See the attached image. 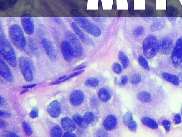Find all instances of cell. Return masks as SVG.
Segmentation results:
<instances>
[{
	"instance_id": "cell-1",
	"label": "cell",
	"mask_w": 182,
	"mask_h": 137,
	"mask_svg": "<svg viewBox=\"0 0 182 137\" xmlns=\"http://www.w3.org/2000/svg\"><path fill=\"white\" fill-rule=\"evenodd\" d=\"M0 52L1 55L11 67L17 66L16 55L11 43L4 35L0 37Z\"/></svg>"
},
{
	"instance_id": "cell-2",
	"label": "cell",
	"mask_w": 182,
	"mask_h": 137,
	"mask_svg": "<svg viewBox=\"0 0 182 137\" xmlns=\"http://www.w3.org/2000/svg\"><path fill=\"white\" fill-rule=\"evenodd\" d=\"M8 34L13 44L19 49L25 50L26 40L21 27L17 24L11 25L8 29Z\"/></svg>"
},
{
	"instance_id": "cell-3",
	"label": "cell",
	"mask_w": 182,
	"mask_h": 137,
	"mask_svg": "<svg viewBox=\"0 0 182 137\" xmlns=\"http://www.w3.org/2000/svg\"><path fill=\"white\" fill-rule=\"evenodd\" d=\"M158 41L153 35H149L144 40L143 51L144 55L148 59H151L155 56L158 50Z\"/></svg>"
},
{
	"instance_id": "cell-4",
	"label": "cell",
	"mask_w": 182,
	"mask_h": 137,
	"mask_svg": "<svg viewBox=\"0 0 182 137\" xmlns=\"http://www.w3.org/2000/svg\"><path fill=\"white\" fill-rule=\"evenodd\" d=\"M73 19L85 31L92 36L98 37L101 34V30L96 25L83 17H73Z\"/></svg>"
},
{
	"instance_id": "cell-5",
	"label": "cell",
	"mask_w": 182,
	"mask_h": 137,
	"mask_svg": "<svg viewBox=\"0 0 182 137\" xmlns=\"http://www.w3.org/2000/svg\"><path fill=\"white\" fill-rule=\"evenodd\" d=\"M65 37L72 47L74 50V57H81L82 55V47L77 37L72 32L69 30L66 32Z\"/></svg>"
},
{
	"instance_id": "cell-6",
	"label": "cell",
	"mask_w": 182,
	"mask_h": 137,
	"mask_svg": "<svg viewBox=\"0 0 182 137\" xmlns=\"http://www.w3.org/2000/svg\"><path fill=\"white\" fill-rule=\"evenodd\" d=\"M19 63L25 80L27 82H31L33 79V75L30 62L28 59L24 56L20 57L19 60Z\"/></svg>"
},
{
	"instance_id": "cell-7",
	"label": "cell",
	"mask_w": 182,
	"mask_h": 137,
	"mask_svg": "<svg viewBox=\"0 0 182 137\" xmlns=\"http://www.w3.org/2000/svg\"><path fill=\"white\" fill-rule=\"evenodd\" d=\"M173 40L169 37H163L158 42V50L162 55H169L173 50Z\"/></svg>"
},
{
	"instance_id": "cell-8",
	"label": "cell",
	"mask_w": 182,
	"mask_h": 137,
	"mask_svg": "<svg viewBox=\"0 0 182 137\" xmlns=\"http://www.w3.org/2000/svg\"><path fill=\"white\" fill-rule=\"evenodd\" d=\"M171 57L172 61L175 65L182 64V37L178 39L175 44Z\"/></svg>"
},
{
	"instance_id": "cell-9",
	"label": "cell",
	"mask_w": 182,
	"mask_h": 137,
	"mask_svg": "<svg viewBox=\"0 0 182 137\" xmlns=\"http://www.w3.org/2000/svg\"><path fill=\"white\" fill-rule=\"evenodd\" d=\"M61 49L64 60L69 62L72 61L74 57V52L69 42L66 40L63 41L61 44Z\"/></svg>"
},
{
	"instance_id": "cell-10",
	"label": "cell",
	"mask_w": 182,
	"mask_h": 137,
	"mask_svg": "<svg viewBox=\"0 0 182 137\" xmlns=\"http://www.w3.org/2000/svg\"><path fill=\"white\" fill-rule=\"evenodd\" d=\"M46 53L51 60H55L57 57V54L53 44L48 39H44L42 42Z\"/></svg>"
},
{
	"instance_id": "cell-11",
	"label": "cell",
	"mask_w": 182,
	"mask_h": 137,
	"mask_svg": "<svg viewBox=\"0 0 182 137\" xmlns=\"http://www.w3.org/2000/svg\"><path fill=\"white\" fill-rule=\"evenodd\" d=\"M21 24L24 30L27 34L31 35L34 32L35 26L33 19L29 16L21 17Z\"/></svg>"
},
{
	"instance_id": "cell-12",
	"label": "cell",
	"mask_w": 182,
	"mask_h": 137,
	"mask_svg": "<svg viewBox=\"0 0 182 137\" xmlns=\"http://www.w3.org/2000/svg\"><path fill=\"white\" fill-rule=\"evenodd\" d=\"M47 112L52 118L58 117L61 112V105L58 101L55 100L52 101L47 106Z\"/></svg>"
},
{
	"instance_id": "cell-13",
	"label": "cell",
	"mask_w": 182,
	"mask_h": 137,
	"mask_svg": "<svg viewBox=\"0 0 182 137\" xmlns=\"http://www.w3.org/2000/svg\"><path fill=\"white\" fill-rule=\"evenodd\" d=\"M0 74L8 82H12L13 77L11 71L6 62L1 58L0 60Z\"/></svg>"
},
{
	"instance_id": "cell-14",
	"label": "cell",
	"mask_w": 182,
	"mask_h": 137,
	"mask_svg": "<svg viewBox=\"0 0 182 137\" xmlns=\"http://www.w3.org/2000/svg\"><path fill=\"white\" fill-rule=\"evenodd\" d=\"M84 95L80 90H76L73 91L70 96L69 100L73 105H79L84 101Z\"/></svg>"
},
{
	"instance_id": "cell-15",
	"label": "cell",
	"mask_w": 182,
	"mask_h": 137,
	"mask_svg": "<svg viewBox=\"0 0 182 137\" xmlns=\"http://www.w3.org/2000/svg\"><path fill=\"white\" fill-rule=\"evenodd\" d=\"M61 124L64 129L67 132H72L76 129V126L74 122L67 117L62 118Z\"/></svg>"
},
{
	"instance_id": "cell-16",
	"label": "cell",
	"mask_w": 182,
	"mask_h": 137,
	"mask_svg": "<svg viewBox=\"0 0 182 137\" xmlns=\"http://www.w3.org/2000/svg\"><path fill=\"white\" fill-rule=\"evenodd\" d=\"M117 120L116 118L113 115L107 117L103 123V126L107 130H111L114 129L116 126Z\"/></svg>"
},
{
	"instance_id": "cell-17",
	"label": "cell",
	"mask_w": 182,
	"mask_h": 137,
	"mask_svg": "<svg viewBox=\"0 0 182 137\" xmlns=\"http://www.w3.org/2000/svg\"><path fill=\"white\" fill-rule=\"evenodd\" d=\"M166 20L164 18L158 19L151 25V30L152 32H155L162 29L166 25Z\"/></svg>"
},
{
	"instance_id": "cell-18",
	"label": "cell",
	"mask_w": 182,
	"mask_h": 137,
	"mask_svg": "<svg viewBox=\"0 0 182 137\" xmlns=\"http://www.w3.org/2000/svg\"><path fill=\"white\" fill-rule=\"evenodd\" d=\"M141 121L144 125L153 129H156L158 128L157 123L151 118L144 117L141 119Z\"/></svg>"
},
{
	"instance_id": "cell-19",
	"label": "cell",
	"mask_w": 182,
	"mask_h": 137,
	"mask_svg": "<svg viewBox=\"0 0 182 137\" xmlns=\"http://www.w3.org/2000/svg\"><path fill=\"white\" fill-rule=\"evenodd\" d=\"M99 98L102 101L107 102L110 99L111 95L108 90L104 88H102L98 93Z\"/></svg>"
},
{
	"instance_id": "cell-20",
	"label": "cell",
	"mask_w": 182,
	"mask_h": 137,
	"mask_svg": "<svg viewBox=\"0 0 182 137\" xmlns=\"http://www.w3.org/2000/svg\"><path fill=\"white\" fill-rule=\"evenodd\" d=\"M162 76L165 80L171 83L177 85L179 84V79L176 75L169 73H164L163 74Z\"/></svg>"
},
{
	"instance_id": "cell-21",
	"label": "cell",
	"mask_w": 182,
	"mask_h": 137,
	"mask_svg": "<svg viewBox=\"0 0 182 137\" xmlns=\"http://www.w3.org/2000/svg\"><path fill=\"white\" fill-rule=\"evenodd\" d=\"M72 27L75 32L78 35L79 38L83 43H86V35L79 28L76 24L73 22L72 24Z\"/></svg>"
},
{
	"instance_id": "cell-22",
	"label": "cell",
	"mask_w": 182,
	"mask_h": 137,
	"mask_svg": "<svg viewBox=\"0 0 182 137\" xmlns=\"http://www.w3.org/2000/svg\"><path fill=\"white\" fill-rule=\"evenodd\" d=\"M73 119L74 122L81 128H84L86 127L87 123L85 122L83 118L79 115L78 114L74 115L73 116Z\"/></svg>"
},
{
	"instance_id": "cell-23",
	"label": "cell",
	"mask_w": 182,
	"mask_h": 137,
	"mask_svg": "<svg viewBox=\"0 0 182 137\" xmlns=\"http://www.w3.org/2000/svg\"><path fill=\"white\" fill-rule=\"evenodd\" d=\"M119 58L124 68L126 69L128 66L129 60L128 57L123 52L120 51L119 53Z\"/></svg>"
},
{
	"instance_id": "cell-24",
	"label": "cell",
	"mask_w": 182,
	"mask_h": 137,
	"mask_svg": "<svg viewBox=\"0 0 182 137\" xmlns=\"http://www.w3.org/2000/svg\"><path fill=\"white\" fill-rule=\"evenodd\" d=\"M138 97L139 100L144 102H148L151 99L150 95L146 91H143L139 93Z\"/></svg>"
},
{
	"instance_id": "cell-25",
	"label": "cell",
	"mask_w": 182,
	"mask_h": 137,
	"mask_svg": "<svg viewBox=\"0 0 182 137\" xmlns=\"http://www.w3.org/2000/svg\"><path fill=\"white\" fill-rule=\"evenodd\" d=\"M62 133V130L59 126H54L51 130V135L52 137H61Z\"/></svg>"
},
{
	"instance_id": "cell-26",
	"label": "cell",
	"mask_w": 182,
	"mask_h": 137,
	"mask_svg": "<svg viewBox=\"0 0 182 137\" xmlns=\"http://www.w3.org/2000/svg\"><path fill=\"white\" fill-rule=\"evenodd\" d=\"M83 120L87 124L93 122L95 120V116L93 113L91 112H87L83 116Z\"/></svg>"
},
{
	"instance_id": "cell-27",
	"label": "cell",
	"mask_w": 182,
	"mask_h": 137,
	"mask_svg": "<svg viewBox=\"0 0 182 137\" xmlns=\"http://www.w3.org/2000/svg\"><path fill=\"white\" fill-rule=\"evenodd\" d=\"M29 51L28 53H35L37 50V46L33 39L30 38L29 40Z\"/></svg>"
},
{
	"instance_id": "cell-28",
	"label": "cell",
	"mask_w": 182,
	"mask_h": 137,
	"mask_svg": "<svg viewBox=\"0 0 182 137\" xmlns=\"http://www.w3.org/2000/svg\"><path fill=\"white\" fill-rule=\"evenodd\" d=\"M23 128L25 134L27 136H30L33 134V131L31 128L26 122L24 121L23 123Z\"/></svg>"
},
{
	"instance_id": "cell-29",
	"label": "cell",
	"mask_w": 182,
	"mask_h": 137,
	"mask_svg": "<svg viewBox=\"0 0 182 137\" xmlns=\"http://www.w3.org/2000/svg\"><path fill=\"white\" fill-rule=\"evenodd\" d=\"M85 84L87 86L95 87L98 85L99 84V82L97 79L94 77H91L86 80Z\"/></svg>"
},
{
	"instance_id": "cell-30",
	"label": "cell",
	"mask_w": 182,
	"mask_h": 137,
	"mask_svg": "<svg viewBox=\"0 0 182 137\" xmlns=\"http://www.w3.org/2000/svg\"><path fill=\"white\" fill-rule=\"evenodd\" d=\"M138 61L139 64L141 65L143 68L146 69V70H149L150 69V67L148 62L146 60V59L144 57L142 56L139 57L138 58Z\"/></svg>"
},
{
	"instance_id": "cell-31",
	"label": "cell",
	"mask_w": 182,
	"mask_h": 137,
	"mask_svg": "<svg viewBox=\"0 0 182 137\" xmlns=\"http://www.w3.org/2000/svg\"><path fill=\"white\" fill-rule=\"evenodd\" d=\"M10 0H1L0 1V9L1 11H6L9 7Z\"/></svg>"
},
{
	"instance_id": "cell-32",
	"label": "cell",
	"mask_w": 182,
	"mask_h": 137,
	"mask_svg": "<svg viewBox=\"0 0 182 137\" xmlns=\"http://www.w3.org/2000/svg\"><path fill=\"white\" fill-rule=\"evenodd\" d=\"M141 80L140 75L136 74H133L131 77L130 82L133 84H136L139 83Z\"/></svg>"
},
{
	"instance_id": "cell-33",
	"label": "cell",
	"mask_w": 182,
	"mask_h": 137,
	"mask_svg": "<svg viewBox=\"0 0 182 137\" xmlns=\"http://www.w3.org/2000/svg\"><path fill=\"white\" fill-rule=\"evenodd\" d=\"M144 31V29L143 27L139 26L134 29L133 32V34L134 36L138 37L143 34Z\"/></svg>"
},
{
	"instance_id": "cell-34",
	"label": "cell",
	"mask_w": 182,
	"mask_h": 137,
	"mask_svg": "<svg viewBox=\"0 0 182 137\" xmlns=\"http://www.w3.org/2000/svg\"><path fill=\"white\" fill-rule=\"evenodd\" d=\"M132 121H133V118L131 113L130 112L126 113L124 116V123L127 126Z\"/></svg>"
},
{
	"instance_id": "cell-35",
	"label": "cell",
	"mask_w": 182,
	"mask_h": 137,
	"mask_svg": "<svg viewBox=\"0 0 182 137\" xmlns=\"http://www.w3.org/2000/svg\"><path fill=\"white\" fill-rule=\"evenodd\" d=\"M167 11V15H168V16H171L170 17H171V16H176V15H177L178 13L177 9H176V8H174V7H171V6L168 7Z\"/></svg>"
},
{
	"instance_id": "cell-36",
	"label": "cell",
	"mask_w": 182,
	"mask_h": 137,
	"mask_svg": "<svg viewBox=\"0 0 182 137\" xmlns=\"http://www.w3.org/2000/svg\"><path fill=\"white\" fill-rule=\"evenodd\" d=\"M113 69L115 73L118 74L122 73V70L121 66L117 62H115L114 64Z\"/></svg>"
},
{
	"instance_id": "cell-37",
	"label": "cell",
	"mask_w": 182,
	"mask_h": 137,
	"mask_svg": "<svg viewBox=\"0 0 182 137\" xmlns=\"http://www.w3.org/2000/svg\"><path fill=\"white\" fill-rule=\"evenodd\" d=\"M39 116V111L38 108H33L30 113V116L32 119L38 117Z\"/></svg>"
},
{
	"instance_id": "cell-38",
	"label": "cell",
	"mask_w": 182,
	"mask_h": 137,
	"mask_svg": "<svg viewBox=\"0 0 182 137\" xmlns=\"http://www.w3.org/2000/svg\"><path fill=\"white\" fill-rule=\"evenodd\" d=\"M128 128L131 131L133 132H135L136 131L137 129V124L135 121H132L131 122L129 123L127 125Z\"/></svg>"
},
{
	"instance_id": "cell-39",
	"label": "cell",
	"mask_w": 182,
	"mask_h": 137,
	"mask_svg": "<svg viewBox=\"0 0 182 137\" xmlns=\"http://www.w3.org/2000/svg\"><path fill=\"white\" fill-rule=\"evenodd\" d=\"M162 125L166 132L169 131L171 125V122L167 120H164L163 121Z\"/></svg>"
},
{
	"instance_id": "cell-40",
	"label": "cell",
	"mask_w": 182,
	"mask_h": 137,
	"mask_svg": "<svg viewBox=\"0 0 182 137\" xmlns=\"http://www.w3.org/2000/svg\"><path fill=\"white\" fill-rule=\"evenodd\" d=\"M2 136L4 137H19L18 135L16 134V133L13 132L5 131L2 134Z\"/></svg>"
},
{
	"instance_id": "cell-41",
	"label": "cell",
	"mask_w": 182,
	"mask_h": 137,
	"mask_svg": "<svg viewBox=\"0 0 182 137\" xmlns=\"http://www.w3.org/2000/svg\"><path fill=\"white\" fill-rule=\"evenodd\" d=\"M0 115L1 117H3V118H8L11 116V114L8 111H1Z\"/></svg>"
},
{
	"instance_id": "cell-42",
	"label": "cell",
	"mask_w": 182,
	"mask_h": 137,
	"mask_svg": "<svg viewBox=\"0 0 182 137\" xmlns=\"http://www.w3.org/2000/svg\"><path fill=\"white\" fill-rule=\"evenodd\" d=\"M174 122L176 124H179L181 122V116L179 114H176L173 119Z\"/></svg>"
},
{
	"instance_id": "cell-43",
	"label": "cell",
	"mask_w": 182,
	"mask_h": 137,
	"mask_svg": "<svg viewBox=\"0 0 182 137\" xmlns=\"http://www.w3.org/2000/svg\"><path fill=\"white\" fill-rule=\"evenodd\" d=\"M127 82H128V78H127L126 76H122L121 80L120 86H123L127 84Z\"/></svg>"
},
{
	"instance_id": "cell-44",
	"label": "cell",
	"mask_w": 182,
	"mask_h": 137,
	"mask_svg": "<svg viewBox=\"0 0 182 137\" xmlns=\"http://www.w3.org/2000/svg\"><path fill=\"white\" fill-rule=\"evenodd\" d=\"M7 126V123L4 120L1 119L0 121V128H4Z\"/></svg>"
},
{
	"instance_id": "cell-45",
	"label": "cell",
	"mask_w": 182,
	"mask_h": 137,
	"mask_svg": "<svg viewBox=\"0 0 182 137\" xmlns=\"http://www.w3.org/2000/svg\"><path fill=\"white\" fill-rule=\"evenodd\" d=\"M63 137H76V136L74 134V133H71L69 132H67L65 133H64Z\"/></svg>"
},
{
	"instance_id": "cell-46",
	"label": "cell",
	"mask_w": 182,
	"mask_h": 137,
	"mask_svg": "<svg viewBox=\"0 0 182 137\" xmlns=\"http://www.w3.org/2000/svg\"><path fill=\"white\" fill-rule=\"evenodd\" d=\"M54 21L57 24H61L62 23V21L60 18L58 17H54L52 18Z\"/></svg>"
},
{
	"instance_id": "cell-47",
	"label": "cell",
	"mask_w": 182,
	"mask_h": 137,
	"mask_svg": "<svg viewBox=\"0 0 182 137\" xmlns=\"http://www.w3.org/2000/svg\"><path fill=\"white\" fill-rule=\"evenodd\" d=\"M18 0H10L9 8L12 7L17 2Z\"/></svg>"
},
{
	"instance_id": "cell-48",
	"label": "cell",
	"mask_w": 182,
	"mask_h": 137,
	"mask_svg": "<svg viewBox=\"0 0 182 137\" xmlns=\"http://www.w3.org/2000/svg\"><path fill=\"white\" fill-rule=\"evenodd\" d=\"M6 101L1 96V102H0V105L1 106H3L6 105Z\"/></svg>"
},
{
	"instance_id": "cell-49",
	"label": "cell",
	"mask_w": 182,
	"mask_h": 137,
	"mask_svg": "<svg viewBox=\"0 0 182 137\" xmlns=\"http://www.w3.org/2000/svg\"><path fill=\"white\" fill-rule=\"evenodd\" d=\"M36 84H33L31 85H29L25 86L24 87H23V88L24 89H29L31 88H32L34 87H35V86H36Z\"/></svg>"
},
{
	"instance_id": "cell-50",
	"label": "cell",
	"mask_w": 182,
	"mask_h": 137,
	"mask_svg": "<svg viewBox=\"0 0 182 137\" xmlns=\"http://www.w3.org/2000/svg\"><path fill=\"white\" fill-rule=\"evenodd\" d=\"M85 67H86V66H85V65H81L76 67V68L74 69V70H79V69L85 68Z\"/></svg>"
},
{
	"instance_id": "cell-51",
	"label": "cell",
	"mask_w": 182,
	"mask_h": 137,
	"mask_svg": "<svg viewBox=\"0 0 182 137\" xmlns=\"http://www.w3.org/2000/svg\"><path fill=\"white\" fill-rule=\"evenodd\" d=\"M28 90H29L28 89H26L24 90L21 91L20 94H23L27 92V91H28Z\"/></svg>"
},
{
	"instance_id": "cell-52",
	"label": "cell",
	"mask_w": 182,
	"mask_h": 137,
	"mask_svg": "<svg viewBox=\"0 0 182 137\" xmlns=\"http://www.w3.org/2000/svg\"><path fill=\"white\" fill-rule=\"evenodd\" d=\"M180 78L181 80L182 81V72L180 75Z\"/></svg>"
},
{
	"instance_id": "cell-53",
	"label": "cell",
	"mask_w": 182,
	"mask_h": 137,
	"mask_svg": "<svg viewBox=\"0 0 182 137\" xmlns=\"http://www.w3.org/2000/svg\"><path fill=\"white\" fill-rule=\"evenodd\" d=\"M128 52H131V49L130 48H128Z\"/></svg>"
},
{
	"instance_id": "cell-54",
	"label": "cell",
	"mask_w": 182,
	"mask_h": 137,
	"mask_svg": "<svg viewBox=\"0 0 182 137\" xmlns=\"http://www.w3.org/2000/svg\"></svg>"
},
{
	"instance_id": "cell-55",
	"label": "cell",
	"mask_w": 182,
	"mask_h": 137,
	"mask_svg": "<svg viewBox=\"0 0 182 137\" xmlns=\"http://www.w3.org/2000/svg\"></svg>"
}]
</instances>
